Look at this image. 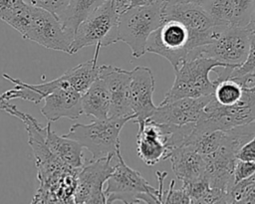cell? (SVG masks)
I'll return each instance as SVG.
<instances>
[{"mask_svg":"<svg viewBox=\"0 0 255 204\" xmlns=\"http://www.w3.org/2000/svg\"><path fill=\"white\" fill-rule=\"evenodd\" d=\"M40 111L51 122L63 117L77 119L83 114L82 94L69 85L61 86L44 98Z\"/></svg>","mask_w":255,"mask_h":204,"instance_id":"cell-15","label":"cell"},{"mask_svg":"<svg viewBox=\"0 0 255 204\" xmlns=\"http://www.w3.org/2000/svg\"><path fill=\"white\" fill-rule=\"evenodd\" d=\"M242 93L241 84L232 78H228L216 83L213 98L222 105H231L241 98Z\"/></svg>","mask_w":255,"mask_h":204,"instance_id":"cell-22","label":"cell"},{"mask_svg":"<svg viewBox=\"0 0 255 204\" xmlns=\"http://www.w3.org/2000/svg\"><path fill=\"white\" fill-rule=\"evenodd\" d=\"M174 180L170 181L166 197L165 199H163V203H190V199L186 190L183 187H181L178 190H174Z\"/></svg>","mask_w":255,"mask_h":204,"instance_id":"cell-28","label":"cell"},{"mask_svg":"<svg viewBox=\"0 0 255 204\" xmlns=\"http://www.w3.org/2000/svg\"><path fill=\"white\" fill-rule=\"evenodd\" d=\"M255 173V162L236 159L233 171L234 184L249 178Z\"/></svg>","mask_w":255,"mask_h":204,"instance_id":"cell-27","label":"cell"},{"mask_svg":"<svg viewBox=\"0 0 255 204\" xmlns=\"http://www.w3.org/2000/svg\"><path fill=\"white\" fill-rule=\"evenodd\" d=\"M21 36L46 49L69 55L71 53L72 38L67 34L60 20L44 8L30 4L28 23Z\"/></svg>","mask_w":255,"mask_h":204,"instance_id":"cell-7","label":"cell"},{"mask_svg":"<svg viewBox=\"0 0 255 204\" xmlns=\"http://www.w3.org/2000/svg\"><path fill=\"white\" fill-rule=\"evenodd\" d=\"M154 86V77L149 68L137 66L130 71L129 102L134 114L132 120L134 123L149 118L154 112L156 108L152 101Z\"/></svg>","mask_w":255,"mask_h":204,"instance_id":"cell-11","label":"cell"},{"mask_svg":"<svg viewBox=\"0 0 255 204\" xmlns=\"http://www.w3.org/2000/svg\"><path fill=\"white\" fill-rule=\"evenodd\" d=\"M162 21L176 20L182 23L189 32V52L211 43L218 35L222 26L216 25L202 7L194 3H177L162 5Z\"/></svg>","mask_w":255,"mask_h":204,"instance_id":"cell-6","label":"cell"},{"mask_svg":"<svg viewBox=\"0 0 255 204\" xmlns=\"http://www.w3.org/2000/svg\"><path fill=\"white\" fill-rule=\"evenodd\" d=\"M250 75L255 78V32H250V47L246 60L238 67H235L228 78Z\"/></svg>","mask_w":255,"mask_h":204,"instance_id":"cell-24","label":"cell"},{"mask_svg":"<svg viewBox=\"0 0 255 204\" xmlns=\"http://www.w3.org/2000/svg\"><path fill=\"white\" fill-rule=\"evenodd\" d=\"M100 49V46H96L93 59L77 65L63 74L68 84L81 94H84L99 77L100 66L98 65V57Z\"/></svg>","mask_w":255,"mask_h":204,"instance_id":"cell-20","label":"cell"},{"mask_svg":"<svg viewBox=\"0 0 255 204\" xmlns=\"http://www.w3.org/2000/svg\"><path fill=\"white\" fill-rule=\"evenodd\" d=\"M191 0H163L162 5H172L177 3H190Z\"/></svg>","mask_w":255,"mask_h":204,"instance_id":"cell-33","label":"cell"},{"mask_svg":"<svg viewBox=\"0 0 255 204\" xmlns=\"http://www.w3.org/2000/svg\"><path fill=\"white\" fill-rule=\"evenodd\" d=\"M111 97L103 79L98 77L89 89L82 94V109L87 116L95 119L109 117Z\"/></svg>","mask_w":255,"mask_h":204,"instance_id":"cell-19","label":"cell"},{"mask_svg":"<svg viewBox=\"0 0 255 204\" xmlns=\"http://www.w3.org/2000/svg\"><path fill=\"white\" fill-rule=\"evenodd\" d=\"M105 0H69L68 6L60 17L67 34L72 38L79 24L85 20Z\"/></svg>","mask_w":255,"mask_h":204,"instance_id":"cell-21","label":"cell"},{"mask_svg":"<svg viewBox=\"0 0 255 204\" xmlns=\"http://www.w3.org/2000/svg\"><path fill=\"white\" fill-rule=\"evenodd\" d=\"M115 154L92 158L79 168L74 203H107L104 184L114 171Z\"/></svg>","mask_w":255,"mask_h":204,"instance_id":"cell-8","label":"cell"},{"mask_svg":"<svg viewBox=\"0 0 255 204\" xmlns=\"http://www.w3.org/2000/svg\"><path fill=\"white\" fill-rule=\"evenodd\" d=\"M246 28H247V30H249V32H255V6H254V9H253V12L251 15L250 22Z\"/></svg>","mask_w":255,"mask_h":204,"instance_id":"cell-32","label":"cell"},{"mask_svg":"<svg viewBox=\"0 0 255 204\" xmlns=\"http://www.w3.org/2000/svg\"><path fill=\"white\" fill-rule=\"evenodd\" d=\"M250 32L244 27L222 26L217 37L209 44L195 50L229 66H240L247 58Z\"/></svg>","mask_w":255,"mask_h":204,"instance_id":"cell-10","label":"cell"},{"mask_svg":"<svg viewBox=\"0 0 255 204\" xmlns=\"http://www.w3.org/2000/svg\"><path fill=\"white\" fill-rule=\"evenodd\" d=\"M162 4L130 8L119 15V38L126 43L133 58L146 53V43L162 23Z\"/></svg>","mask_w":255,"mask_h":204,"instance_id":"cell-5","label":"cell"},{"mask_svg":"<svg viewBox=\"0 0 255 204\" xmlns=\"http://www.w3.org/2000/svg\"><path fill=\"white\" fill-rule=\"evenodd\" d=\"M46 143L52 153L65 165L72 168H81L84 165V147L75 139L58 135L53 130L51 121L47 124Z\"/></svg>","mask_w":255,"mask_h":204,"instance_id":"cell-18","label":"cell"},{"mask_svg":"<svg viewBox=\"0 0 255 204\" xmlns=\"http://www.w3.org/2000/svg\"><path fill=\"white\" fill-rule=\"evenodd\" d=\"M24 3L25 0H0V20L5 22Z\"/></svg>","mask_w":255,"mask_h":204,"instance_id":"cell-29","label":"cell"},{"mask_svg":"<svg viewBox=\"0 0 255 204\" xmlns=\"http://www.w3.org/2000/svg\"><path fill=\"white\" fill-rule=\"evenodd\" d=\"M211 0H191L190 3H194V4H197L199 6H202L204 7L208 2H210Z\"/></svg>","mask_w":255,"mask_h":204,"instance_id":"cell-34","label":"cell"},{"mask_svg":"<svg viewBox=\"0 0 255 204\" xmlns=\"http://www.w3.org/2000/svg\"><path fill=\"white\" fill-rule=\"evenodd\" d=\"M236 150L226 141L225 133L221 145L212 153L202 155L205 162L204 177L211 188L230 192L234 185L233 171Z\"/></svg>","mask_w":255,"mask_h":204,"instance_id":"cell-12","label":"cell"},{"mask_svg":"<svg viewBox=\"0 0 255 204\" xmlns=\"http://www.w3.org/2000/svg\"><path fill=\"white\" fill-rule=\"evenodd\" d=\"M166 172L157 171L159 188L152 187L141 174L131 169L124 160L121 147L115 154V167L107 180V203H163L162 185Z\"/></svg>","mask_w":255,"mask_h":204,"instance_id":"cell-1","label":"cell"},{"mask_svg":"<svg viewBox=\"0 0 255 204\" xmlns=\"http://www.w3.org/2000/svg\"><path fill=\"white\" fill-rule=\"evenodd\" d=\"M226 66L229 65L204 56L193 49L174 69L175 79L173 85L160 103L181 98H200L212 95L216 85L210 80L209 74L217 67Z\"/></svg>","mask_w":255,"mask_h":204,"instance_id":"cell-2","label":"cell"},{"mask_svg":"<svg viewBox=\"0 0 255 204\" xmlns=\"http://www.w3.org/2000/svg\"><path fill=\"white\" fill-rule=\"evenodd\" d=\"M229 195L230 203H255V173L234 184Z\"/></svg>","mask_w":255,"mask_h":204,"instance_id":"cell-23","label":"cell"},{"mask_svg":"<svg viewBox=\"0 0 255 204\" xmlns=\"http://www.w3.org/2000/svg\"><path fill=\"white\" fill-rule=\"evenodd\" d=\"M99 77L104 80L110 93L109 116H134L129 102L130 71L103 65L100 66Z\"/></svg>","mask_w":255,"mask_h":204,"instance_id":"cell-14","label":"cell"},{"mask_svg":"<svg viewBox=\"0 0 255 204\" xmlns=\"http://www.w3.org/2000/svg\"><path fill=\"white\" fill-rule=\"evenodd\" d=\"M163 0H128V9L140 6H151L162 4Z\"/></svg>","mask_w":255,"mask_h":204,"instance_id":"cell-31","label":"cell"},{"mask_svg":"<svg viewBox=\"0 0 255 204\" xmlns=\"http://www.w3.org/2000/svg\"><path fill=\"white\" fill-rule=\"evenodd\" d=\"M189 32L176 20H163L160 26L150 34L146 43V52L166 59L173 70L189 53Z\"/></svg>","mask_w":255,"mask_h":204,"instance_id":"cell-9","label":"cell"},{"mask_svg":"<svg viewBox=\"0 0 255 204\" xmlns=\"http://www.w3.org/2000/svg\"><path fill=\"white\" fill-rule=\"evenodd\" d=\"M254 6L255 0H211L203 8L216 25L246 28Z\"/></svg>","mask_w":255,"mask_h":204,"instance_id":"cell-16","label":"cell"},{"mask_svg":"<svg viewBox=\"0 0 255 204\" xmlns=\"http://www.w3.org/2000/svg\"><path fill=\"white\" fill-rule=\"evenodd\" d=\"M119 14L112 0H105L77 27L70 55L89 46L107 47L120 41Z\"/></svg>","mask_w":255,"mask_h":204,"instance_id":"cell-4","label":"cell"},{"mask_svg":"<svg viewBox=\"0 0 255 204\" xmlns=\"http://www.w3.org/2000/svg\"><path fill=\"white\" fill-rule=\"evenodd\" d=\"M26 3L44 8L54 14L58 19L62 16L68 6L69 0H25Z\"/></svg>","mask_w":255,"mask_h":204,"instance_id":"cell-26","label":"cell"},{"mask_svg":"<svg viewBox=\"0 0 255 204\" xmlns=\"http://www.w3.org/2000/svg\"><path fill=\"white\" fill-rule=\"evenodd\" d=\"M182 187L186 190L190 203H201L202 199L208 194L210 185L208 180L203 176L197 180L182 184Z\"/></svg>","mask_w":255,"mask_h":204,"instance_id":"cell-25","label":"cell"},{"mask_svg":"<svg viewBox=\"0 0 255 204\" xmlns=\"http://www.w3.org/2000/svg\"><path fill=\"white\" fill-rule=\"evenodd\" d=\"M235 157L236 159L255 162V135L237 150Z\"/></svg>","mask_w":255,"mask_h":204,"instance_id":"cell-30","label":"cell"},{"mask_svg":"<svg viewBox=\"0 0 255 204\" xmlns=\"http://www.w3.org/2000/svg\"><path fill=\"white\" fill-rule=\"evenodd\" d=\"M212 95L200 98H181L165 103H159L149 118L159 123L173 125L195 123Z\"/></svg>","mask_w":255,"mask_h":204,"instance_id":"cell-13","label":"cell"},{"mask_svg":"<svg viewBox=\"0 0 255 204\" xmlns=\"http://www.w3.org/2000/svg\"><path fill=\"white\" fill-rule=\"evenodd\" d=\"M167 159L170 160L171 168L182 184L204 176V158L189 145L183 144L174 148L169 153Z\"/></svg>","mask_w":255,"mask_h":204,"instance_id":"cell-17","label":"cell"},{"mask_svg":"<svg viewBox=\"0 0 255 204\" xmlns=\"http://www.w3.org/2000/svg\"><path fill=\"white\" fill-rule=\"evenodd\" d=\"M133 118L134 116H109L104 119H95L88 124L75 123L64 136L77 140L91 152L94 159L105 157L115 154L121 147V130Z\"/></svg>","mask_w":255,"mask_h":204,"instance_id":"cell-3","label":"cell"}]
</instances>
